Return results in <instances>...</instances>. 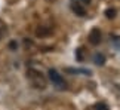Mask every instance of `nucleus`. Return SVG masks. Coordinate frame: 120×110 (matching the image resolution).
I'll return each instance as SVG.
<instances>
[{"label": "nucleus", "mask_w": 120, "mask_h": 110, "mask_svg": "<svg viewBox=\"0 0 120 110\" xmlns=\"http://www.w3.org/2000/svg\"><path fill=\"white\" fill-rule=\"evenodd\" d=\"M71 9L74 11L79 16H83L86 13V11H85V6H82V4H79V3H71Z\"/></svg>", "instance_id": "nucleus-4"}, {"label": "nucleus", "mask_w": 120, "mask_h": 110, "mask_svg": "<svg viewBox=\"0 0 120 110\" xmlns=\"http://www.w3.org/2000/svg\"><path fill=\"white\" fill-rule=\"evenodd\" d=\"M94 63L96 64V66H102V64L105 63V57H104V54H95V57H94Z\"/></svg>", "instance_id": "nucleus-6"}, {"label": "nucleus", "mask_w": 120, "mask_h": 110, "mask_svg": "<svg viewBox=\"0 0 120 110\" xmlns=\"http://www.w3.org/2000/svg\"><path fill=\"white\" fill-rule=\"evenodd\" d=\"M27 79H28L30 85L36 89H45L46 86H48L46 76L34 67H28V70H27Z\"/></svg>", "instance_id": "nucleus-1"}, {"label": "nucleus", "mask_w": 120, "mask_h": 110, "mask_svg": "<svg viewBox=\"0 0 120 110\" xmlns=\"http://www.w3.org/2000/svg\"><path fill=\"white\" fill-rule=\"evenodd\" d=\"M89 42L92 43V45H98L99 42H101V31L98 30V28H94L89 33Z\"/></svg>", "instance_id": "nucleus-3"}, {"label": "nucleus", "mask_w": 120, "mask_h": 110, "mask_svg": "<svg viewBox=\"0 0 120 110\" xmlns=\"http://www.w3.org/2000/svg\"><path fill=\"white\" fill-rule=\"evenodd\" d=\"M48 75H49V80L52 82L53 86H56L58 89H64V88H65V82H64L62 76L59 75V73L55 70V68H49Z\"/></svg>", "instance_id": "nucleus-2"}, {"label": "nucleus", "mask_w": 120, "mask_h": 110, "mask_svg": "<svg viewBox=\"0 0 120 110\" xmlns=\"http://www.w3.org/2000/svg\"><path fill=\"white\" fill-rule=\"evenodd\" d=\"M65 71L67 73H80V75H85V76H89L90 75V71L89 70H86V68H71V67H68V68H65Z\"/></svg>", "instance_id": "nucleus-5"}, {"label": "nucleus", "mask_w": 120, "mask_h": 110, "mask_svg": "<svg viewBox=\"0 0 120 110\" xmlns=\"http://www.w3.org/2000/svg\"><path fill=\"white\" fill-rule=\"evenodd\" d=\"M107 16L108 18H113L114 16V11H110V9H108V11H107Z\"/></svg>", "instance_id": "nucleus-9"}, {"label": "nucleus", "mask_w": 120, "mask_h": 110, "mask_svg": "<svg viewBox=\"0 0 120 110\" xmlns=\"http://www.w3.org/2000/svg\"><path fill=\"white\" fill-rule=\"evenodd\" d=\"M6 34H8V25L0 20V40L6 37Z\"/></svg>", "instance_id": "nucleus-7"}, {"label": "nucleus", "mask_w": 120, "mask_h": 110, "mask_svg": "<svg viewBox=\"0 0 120 110\" xmlns=\"http://www.w3.org/2000/svg\"><path fill=\"white\" fill-rule=\"evenodd\" d=\"M95 109H96V110H108V107L105 106L104 103H101V104H96V106H95Z\"/></svg>", "instance_id": "nucleus-8"}]
</instances>
